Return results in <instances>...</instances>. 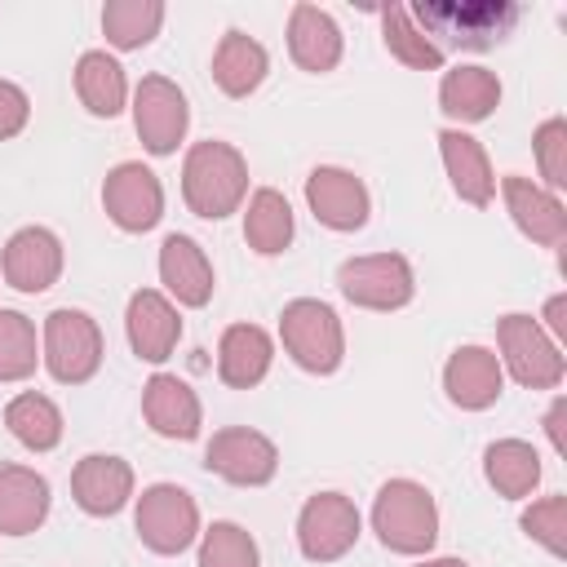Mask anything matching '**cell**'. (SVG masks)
Instances as JSON below:
<instances>
[{"label":"cell","instance_id":"24","mask_svg":"<svg viewBox=\"0 0 567 567\" xmlns=\"http://www.w3.org/2000/svg\"><path fill=\"white\" fill-rule=\"evenodd\" d=\"M501 75L478 62H456L439 75V111L452 120V128L483 124L501 106Z\"/></svg>","mask_w":567,"mask_h":567},{"label":"cell","instance_id":"8","mask_svg":"<svg viewBox=\"0 0 567 567\" xmlns=\"http://www.w3.org/2000/svg\"><path fill=\"white\" fill-rule=\"evenodd\" d=\"M337 292L359 310H403L416 297V275L403 252H359L337 266Z\"/></svg>","mask_w":567,"mask_h":567},{"label":"cell","instance_id":"4","mask_svg":"<svg viewBox=\"0 0 567 567\" xmlns=\"http://www.w3.org/2000/svg\"><path fill=\"white\" fill-rule=\"evenodd\" d=\"M106 341L89 310L58 306L40 323V363L58 385H89L102 372Z\"/></svg>","mask_w":567,"mask_h":567},{"label":"cell","instance_id":"25","mask_svg":"<svg viewBox=\"0 0 567 567\" xmlns=\"http://www.w3.org/2000/svg\"><path fill=\"white\" fill-rule=\"evenodd\" d=\"M275 337L261 323H230L217 337V381L230 390H252L270 377Z\"/></svg>","mask_w":567,"mask_h":567},{"label":"cell","instance_id":"23","mask_svg":"<svg viewBox=\"0 0 567 567\" xmlns=\"http://www.w3.org/2000/svg\"><path fill=\"white\" fill-rule=\"evenodd\" d=\"M53 509V487L40 470L0 461V536H31Z\"/></svg>","mask_w":567,"mask_h":567},{"label":"cell","instance_id":"31","mask_svg":"<svg viewBox=\"0 0 567 567\" xmlns=\"http://www.w3.org/2000/svg\"><path fill=\"white\" fill-rule=\"evenodd\" d=\"M381 44L394 62H403L408 71H443L447 66V53L412 22L408 4H381Z\"/></svg>","mask_w":567,"mask_h":567},{"label":"cell","instance_id":"28","mask_svg":"<svg viewBox=\"0 0 567 567\" xmlns=\"http://www.w3.org/2000/svg\"><path fill=\"white\" fill-rule=\"evenodd\" d=\"M244 244L257 252V257H279L292 248L297 239V217H292V204L284 190L275 186H257L248 190L244 199Z\"/></svg>","mask_w":567,"mask_h":567},{"label":"cell","instance_id":"1","mask_svg":"<svg viewBox=\"0 0 567 567\" xmlns=\"http://www.w3.org/2000/svg\"><path fill=\"white\" fill-rule=\"evenodd\" d=\"M248 199V159L221 137L190 142L182 155V204L204 221H226Z\"/></svg>","mask_w":567,"mask_h":567},{"label":"cell","instance_id":"12","mask_svg":"<svg viewBox=\"0 0 567 567\" xmlns=\"http://www.w3.org/2000/svg\"><path fill=\"white\" fill-rule=\"evenodd\" d=\"M102 213L124 235H146L164 221V182L142 159H124L102 177Z\"/></svg>","mask_w":567,"mask_h":567},{"label":"cell","instance_id":"29","mask_svg":"<svg viewBox=\"0 0 567 567\" xmlns=\"http://www.w3.org/2000/svg\"><path fill=\"white\" fill-rule=\"evenodd\" d=\"M540 452L527 439H492L483 447V478L496 496L505 501H532V492L540 487Z\"/></svg>","mask_w":567,"mask_h":567},{"label":"cell","instance_id":"6","mask_svg":"<svg viewBox=\"0 0 567 567\" xmlns=\"http://www.w3.org/2000/svg\"><path fill=\"white\" fill-rule=\"evenodd\" d=\"M496 359L501 372L514 377L523 390H558L567 377L563 346L536 323V315L509 310L496 319Z\"/></svg>","mask_w":567,"mask_h":567},{"label":"cell","instance_id":"19","mask_svg":"<svg viewBox=\"0 0 567 567\" xmlns=\"http://www.w3.org/2000/svg\"><path fill=\"white\" fill-rule=\"evenodd\" d=\"M124 337L142 363H168L182 341V310L159 288H137L124 306Z\"/></svg>","mask_w":567,"mask_h":567},{"label":"cell","instance_id":"37","mask_svg":"<svg viewBox=\"0 0 567 567\" xmlns=\"http://www.w3.org/2000/svg\"><path fill=\"white\" fill-rule=\"evenodd\" d=\"M27 124H31V97H27V89L13 84V80H0V142L18 137Z\"/></svg>","mask_w":567,"mask_h":567},{"label":"cell","instance_id":"30","mask_svg":"<svg viewBox=\"0 0 567 567\" xmlns=\"http://www.w3.org/2000/svg\"><path fill=\"white\" fill-rule=\"evenodd\" d=\"M4 430L27 447V452H53L66 434V421H62V408L40 394V390H22L4 403Z\"/></svg>","mask_w":567,"mask_h":567},{"label":"cell","instance_id":"20","mask_svg":"<svg viewBox=\"0 0 567 567\" xmlns=\"http://www.w3.org/2000/svg\"><path fill=\"white\" fill-rule=\"evenodd\" d=\"M142 421L173 443H190L204 430V403L190 390V381L173 372H151L142 385Z\"/></svg>","mask_w":567,"mask_h":567},{"label":"cell","instance_id":"21","mask_svg":"<svg viewBox=\"0 0 567 567\" xmlns=\"http://www.w3.org/2000/svg\"><path fill=\"white\" fill-rule=\"evenodd\" d=\"M439 155H443V173L452 182V195L470 208H492L496 199V168L487 146L465 133V128H439Z\"/></svg>","mask_w":567,"mask_h":567},{"label":"cell","instance_id":"16","mask_svg":"<svg viewBox=\"0 0 567 567\" xmlns=\"http://www.w3.org/2000/svg\"><path fill=\"white\" fill-rule=\"evenodd\" d=\"M159 292L177 306V310H204L217 292V275H213V261L204 252L199 239L173 230L164 235L159 244Z\"/></svg>","mask_w":567,"mask_h":567},{"label":"cell","instance_id":"18","mask_svg":"<svg viewBox=\"0 0 567 567\" xmlns=\"http://www.w3.org/2000/svg\"><path fill=\"white\" fill-rule=\"evenodd\" d=\"M443 394L461 412H487V408H496V399L505 394V372H501L496 350L492 346H478V341L456 346L447 354V363H443Z\"/></svg>","mask_w":567,"mask_h":567},{"label":"cell","instance_id":"7","mask_svg":"<svg viewBox=\"0 0 567 567\" xmlns=\"http://www.w3.org/2000/svg\"><path fill=\"white\" fill-rule=\"evenodd\" d=\"M133 532H137V540H142L151 554L177 558V554H186V549L199 540V532H204L199 505H195V496H190L186 487H177V483H151V487H142V496H133Z\"/></svg>","mask_w":567,"mask_h":567},{"label":"cell","instance_id":"34","mask_svg":"<svg viewBox=\"0 0 567 567\" xmlns=\"http://www.w3.org/2000/svg\"><path fill=\"white\" fill-rule=\"evenodd\" d=\"M195 567H261V549L244 523L217 518L195 540Z\"/></svg>","mask_w":567,"mask_h":567},{"label":"cell","instance_id":"27","mask_svg":"<svg viewBox=\"0 0 567 567\" xmlns=\"http://www.w3.org/2000/svg\"><path fill=\"white\" fill-rule=\"evenodd\" d=\"M266 75H270V53H266V44H261L257 35L230 27V31L217 40V49H213V84H217L226 97L239 102V97L257 93V89L266 84Z\"/></svg>","mask_w":567,"mask_h":567},{"label":"cell","instance_id":"9","mask_svg":"<svg viewBox=\"0 0 567 567\" xmlns=\"http://www.w3.org/2000/svg\"><path fill=\"white\" fill-rule=\"evenodd\" d=\"M128 111H133V128H137V142L146 155H159V159L177 155V146L190 133V102L177 80H168L159 71L142 75L133 84Z\"/></svg>","mask_w":567,"mask_h":567},{"label":"cell","instance_id":"35","mask_svg":"<svg viewBox=\"0 0 567 567\" xmlns=\"http://www.w3.org/2000/svg\"><path fill=\"white\" fill-rule=\"evenodd\" d=\"M518 527L527 540H536L545 554L563 558L567 554V496L563 492H549V496H536L523 505L518 514Z\"/></svg>","mask_w":567,"mask_h":567},{"label":"cell","instance_id":"40","mask_svg":"<svg viewBox=\"0 0 567 567\" xmlns=\"http://www.w3.org/2000/svg\"><path fill=\"white\" fill-rule=\"evenodd\" d=\"M412 567H470V563L456 558V554H439V558H416Z\"/></svg>","mask_w":567,"mask_h":567},{"label":"cell","instance_id":"22","mask_svg":"<svg viewBox=\"0 0 567 567\" xmlns=\"http://www.w3.org/2000/svg\"><path fill=\"white\" fill-rule=\"evenodd\" d=\"M288 58L310 71V75H328L341 66V53H346V35L337 27V18L310 0H297L288 9Z\"/></svg>","mask_w":567,"mask_h":567},{"label":"cell","instance_id":"33","mask_svg":"<svg viewBox=\"0 0 567 567\" xmlns=\"http://www.w3.org/2000/svg\"><path fill=\"white\" fill-rule=\"evenodd\" d=\"M40 368V328L22 310L0 306V385H18Z\"/></svg>","mask_w":567,"mask_h":567},{"label":"cell","instance_id":"5","mask_svg":"<svg viewBox=\"0 0 567 567\" xmlns=\"http://www.w3.org/2000/svg\"><path fill=\"white\" fill-rule=\"evenodd\" d=\"M279 341L284 354L310 372V377H332L346 363V328L341 315L319 301V297H292L279 310Z\"/></svg>","mask_w":567,"mask_h":567},{"label":"cell","instance_id":"11","mask_svg":"<svg viewBox=\"0 0 567 567\" xmlns=\"http://www.w3.org/2000/svg\"><path fill=\"white\" fill-rule=\"evenodd\" d=\"M204 470L230 487H266L279 474V447L252 425H221L204 443Z\"/></svg>","mask_w":567,"mask_h":567},{"label":"cell","instance_id":"14","mask_svg":"<svg viewBox=\"0 0 567 567\" xmlns=\"http://www.w3.org/2000/svg\"><path fill=\"white\" fill-rule=\"evenodd\" d=\"M62 266H66V252H62L58 230L49 226H22L0 248V279L27 297L49 292L62 279Z\"/></svg>","mask_w":567,"mask_h":567},{"label":"cell","instance_id":"17","mask_svg":"<svg viewBox=\"0 0 567 567\" xmlns=\"http://www.w3.org/2000/svg\"><path fill=\"white\" fill-rule=\"evenodd\" d=\"M137 496V474L115 452H89L71 470V501L89 518H115Z\"/></svg>","mask_w":567,"mask_h":567},{"label":"cell","instance_id":"13","mask_svg":"<svg viewBox=\"0 0 567 567\" xmlns=\"http://www.w3.org/2000/svg\"><path fill=\"white\" fill-rule=\"evenodd\" d=\"M306 208L315 213L319 226H328L337 235H354L372 217V195L359 173H350L341 164H319L306 177Z\"/></svg>","mask_w":567,"mask_h":567},{"label":"cell","instance_id":"3","mask_svg":"<svg viewBox=\"0 0 567 567\" xmlns=\"http://www.w3.org/2000/svg\"><path fill=\"white\" fill-rule=\"evenodd\" d=\"M368 523L381 549L403 558H430V549L439 545V501L416 478H385L372 496Z\"/></svg>","mask_w":567,"mask_h":567},{"label":"cell","instance_id":"36","mask_svg":"<svg viewBox=\"0 0 567 567\" xmlns=\"http://www.w3.org/2000/svg\"><path fill=\"white\" fill-rule=\"evenodd\" d=\"M532 155H536L540 186L558 195V190L567 186V120H563V115H549V120L536 124V133H532Z\"/></svg>","mask_w":567,"mask_h":567},{"label":"cell","instance_id":"38","mask_svg":"<svg viewBox=\"0 0 567 567\" xmlns=\"http://www.w3.org/2000/svg\"><path fill=\"white\" fill-rule=\"evenodd\" d=\"M558 346L567 341V292H554L549 301H545V310H540V319H536Z\"/></svg>","mask_w":567,"mask_h":567},{"label":"cell","instance_id":"26","mask_svg":"<svg viewBox=\"0 0 567 567\" xmlns=\"http://www.w3.org/2000/svg\"><path fill=\"white\" fill-rule=\"evenodd\" d=\"M75 97H80V106L93 115V120H115L120 111H128V97H133V89H128V75H124V66H120V58L115 53H106V49H84L80 58H75Z\"/></svg>","mask_w":567,"mask_h":567},{"label":"cell","instance_id":"2","mask_svg":"<svg viewBox=\"0 0 567 567\" xmlns=\"http://www.w3.org/2000/svg\"><path fill=\"white\" fill-rule=\"evenodd\" d=\"M412 22L447 53V49H496L518 27L523 9L514 0H416L408 4Z\"/></svg>","mask_w":567,"mask_h":567},{"label":"cell","instance_id":"15","mask_svg":"<svg viewBox=\"0 0 567 567\" xmlns=\"http://www.w3.org/2000/svg\"><path fill=\"white\" fill-rule=\"evenodd\" d=\"M501 199H505V213L514 221V230L540 248H563L567 244V204L545 190L540 182L523 177V173H505L496 182Z\"/></svg>","mask_w":567,"mask_h":567},{"label":"cell","instance_id":"10","mask_svg":"<svg viewBox=\"0 0 567 567\" xmlns=\"http://www.w3.org/2000/svg\"><path fill=\"white\" fill-rule=\"evenodd\" d=\"M363 536V514L346 492H315L297 509V549L306 563H337Z\"/></svg>","mask_w":567,"mask_h":567},{"label":"cell","instance_id":"32","mask_svg":"<svg viewBox=\"0 0 567 567\" xmlns=\"http://www.w3.org/2000/svg\"><path fill=\"white\" fill-rule=\"evenodd\" d=\"M164 18H168L164 0H106L102 4V35L115 53H133L159 35Z\"/></svg>","mask_w":567,"mask_h":567},{"label":"cell","instance_id":"39","mask_svg":"<svg viewBox=\"0 0 567 567\" xmlns=\"http://www.w3.org/2000/svg\"><path fill=\"white\" fill-rule=\"evenodd\" d=\"M540 425H545V439H549V447H554L558 456H567V434H563V425H567V399H563V394L549 403V412L540 416Z\"/></svg>","mask_w":567,"mask_h":567}]
</instances>
